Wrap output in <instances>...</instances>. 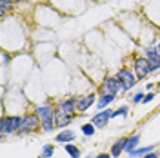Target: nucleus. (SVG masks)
<instances>
[{
    "label": "nucleus",
    "instance_id": "1",
    "mask_svg": "<svg viewBox=\"0 0 160 158\" xmlns=\"http://www.w3.org/2000/svg\"><path fill=\"white\" fill-rule=\"evenodd\" d=\"M57 113V129L68 127L71 122L75 120V113H77V96H68V98L60 100L55 107Z\"/></svg>",
    "mask_w": 160,
    "mask_h": 158
},
{
    "label": "nucleus",
    "instance_id": "2",
    "mask_svg": "<svg viewBox=\"0 0 160 158\" xmlns=\"http://www.w3.org/2000/svg\"><path fill=\"white\" fill-rule=\"evenodd\" d=\"M35 113L38 115L40 122H42V131L44 133H53V129H57V113L51 104H40L35 106Z\"/></svg>",
    "mask_w": 160,
    "mask_h": 158
},
{
    "label": "nucleus",
    "instance_id": "3",
    "mask_svg": "<svg viewBox=\"0 0 160 158\" xmlns=\"http://www.w3.org/2000/svg\"><path fill=\"white\" fill-rule=\"evenodd\" d=\"M42 129V122H40L38 115L33 111V113H24L22 115V124H20L18 135L20 136H26V135H31L35 131Z\"/></svg>",
    "mask_w": 160,
    "mask_h": 158
},
{
    "label": "nucleus",
    "instance_id": "4",
    "mask_svg": "<svg viewBox=\"0 0 160 158\" xmlns=\"http://www.w3.org/2000/svg\"><path fill=\"white\" fill-rule=\"evenodd\" d=\"M20 124H22V116L20 115H2L0 120V133L2 136H8V135H18Z\"/></svg>",
    "mask_w": 160,
    "mask_h": 158
},
{
    "label": "nucleus",
    "instance_id": "5",
    "mask_svg": "<svg viewBox=\"0 0 160 158\" xmlns=\"http://www.w3.org/2000/svg\"><path fill=\"white\" fill-rule=\"evenodd\" d=\"M98 91H100V95H115V96H117L120 91H122V84H120V80L117 78V75H115V77L109 75V77H106V78L100 82Z\"/></svg>",
    "mask_w": 160,
    "mask_h": 158
},
{
    "label": "nucleus",
    "instance_id": "6",
    "mask_svg": "<svg viewBox=\"0 0 160 158\" xmlns=\"http://www.w3.org/2000/svg\"><path fill=\"white\" fill-rule=\"evenodd\" d=\"M117 78L122 84V91H131V89L137 86V82H138L135 71L129 69V67H122V69L117 71Z\"/></svg>",
    "mask_w": 160,
    "mask_h": 158
},
{
    "label": "nucleus",
    "instance_id": "7",
    "mask_svg": "<svg viewBox=\"0 0 160 158\" xmlns=\"http://www.w3.org/2000/svg\"><path fill=\"white\" fill-rule=\"evenodd\" d=\"M133 71H135V75H137L138 80H144L146 77L151 75V66L144 55H140V57H137L133 60Z\"/></svg>",
    "mask_w": 160,
    "mask_h": 158
},
{
    "label": "nucleus",
    "instance_id": "8",
    "mask_svg": "<svg viewBox=\"0 0 160 158\" xmlns=\"http://www.w3.org/2000/svg\"><path fill=\"white\" fill-rule=\"evenodd\" d=\"M142 55L148 58L151 66V73H155V71H160V53L157 49V44L155 46H146L144 51H142Z\"/></svg>",
    "mask_w": 160,
    "mask_h": 158
},
{
    "label": "nucleus",
    "instance_id": "9",
    "mask_svg": "<svg viewBox=\"0 0 160 158\" xmlns=\"http://www.w3.org/2000/svg\"><path fill=\"white\" fill-rule=\"evenodd\" d=\"M97 93H88V95H82L77 96V113H86L91 106H97Z\"/></svg>",
    "mask_w": 160,
    "mask_h": 158
},
{
    "label": "nucleus",
    "instance_id": "10",
    "mask_svg": "<svg viewBox=\"0 0 160 158\" xmlns=\"http://www.w3.org/2000/svg\"><path fill=\"white\" fill-rule=\"evenodd\" d=\"M113 118V109H102L98 111L95 116H93V124H95V127L97 129H104L108 124H109V120Z\"/></svg>",
    "mask_w": 160,
    "mask_h": 158
},
{
    "label": "nucleus",
    "instance_id": "11",
    "mask_svg": "<svg viewBox=\"0 0 160 158\" xmlns=\"http://www.w3.org/2000/svg\"><path fill=\"white\" fill-rule=\"evenodd\" d=\"M126 144H128V136H120L113 146H111V156L113 158H118L122 153H126Z\"/></svg>",
    "mask_w": 160,
    "mask_h": 158
},
{
    "label": "nucleus",
    "instance_id": "12",
    "mask_svg": "<svg viewBox=\"0 0 160 158\" xmlns=\"http://www.w3.org/2000/svg\"><path fill=\"white\" fill-rule=\"evenodd\" d=\"M73 140H75V133H73L71 129H62L60 133H57L55 142H57V144H71Z\"/></svg>",
    "mask_w": 160,
    "mask_h": 158
},
{
    "label": "nucleus",
    "instance_id": "13",
    "mask_svg": "<svg viewBox=\"0 0 160 158\" xmlns=\"http://www.w3.org/2000/svg\"><path fill=\"white\" fill-rule=\"evenodd\" d=\"M115 98H117L115 95H100L98 100H97V107H98V111H102V109H108V106H109Z\"/></svg>",
    "mask_w": 160,
    "mask_h": 158
},
{
    "label": "nucleus",
    "instance_id": "14",
    "mask_svg": "<svg viewBox=\"0 0 160 158\" xmlns=\"http://www.w3.org/2000/svg\"><path fill=\"white\" fill-rule=\"evenodd\" d=\"M138 144H140V135H138V133H135V135L128 136V144H126V153L129 155L131 151H135V149L138 147Z\"/></svg>",
    "mask_w": 160,
    "mask_h": 158
},
{
    "label": "nucleus",
    "instance_id": "15",
    "mask_svg": "<svg viewBox=\"0 0 160 158\" xmlns=\"http://www.w3.org/2000/svg\"><path fill=\"white\" fill-rule=\"evenodd\" d=\"M155 151V146H144V147H137L135 151L129 153V158H138V156H144L148 153H153Z\"/></svg>",
    "mask_w": 160,
    "mask_h": 158
},
{
    "label": "nucleus",
    "instance_id": "16",
    "mask_svg": "<svg viewBox=\"0 0 160 158\" xmlns=\"http://www.w3.org/2000/svg\"><path fill=\"white\" fill-rule=\"evenodd\" d=\"M64 149H66V153H68L71 158H80V156H82L80 147H78V146H75V144H64Z\"/></svg>",
    "mask_w": 160,
    "mask_h": 158
},
{
    "label": "nucleus",
    "instance_id": "17",
    "mask_svg": "<svg viewBox=\"0 0 160 158\" xmlns=\"http://www.w3.org/2000/svg\"><path fill=\"white\" fill-rule=\"evenodd\" d=\"M80 131H82V135H84V136H93V135H95V131H97V127H95V124H93V122H86V124H82Z\"/></svg>",
    "mask_w": 160,
    "mask_h": 158
},
{
    "label": "nucleus",
    "instance_id": "18",
    "mask_svg": "<svg viewBox=\"0 0 160 158\" xmlns=\"http://www.w3.org/2000/svg\"><path fill=\"white\" fill-rule=\"evenodd\" d=\"M53 153H55V146L53 144H44L42 151H40V158H51Z\"/></svg>",
    "mask_w": 160,
    "mask_h": 158
},
{
    "label": "nucleus",
    "instance_id": "19",
    "mask_svg": "<svg viewBox=\"0 0 160 158\" xmlns=\"http://www.w3.org/2000/svg\"><path fill=\"white\" fill-rule=\"evenodd\" d=\"M9 11H13V4H11L9 0H0V15L6 17Z\"/></svg>",
    "mask_w": 160,
    "mask_h": 158
},
{
    "label": "nucleus",
    "instance_id": "20",
    "mask_svg": "<svg viewBox=\"0 0 160 158\" xmlns=\"http://www.w3.org/2000/svg\"><path fill=\"white\" fill-rule=\"evenodd\" d=\"M128 115H129V107H128V106H120L118 109L113 111V118H117V116H124V118H126Z\"/></svg>",
    "mask_w": 160,
    "mask_h": 158
},
{
    "label": "nucleus",
    "instance_id": "21",
    "mask_svg": "<svg viewBox=\"0 0 160 158\" xmlns=\"http://www.w3.org/2000/svg\"><path fill=\"white\" fill-rule=\"evenodd\" d=\"M142 100H144V91H140V93H137V95H133L131 102H133V104H142Z\"/></svg>",
    "mask_w": 160,
    "mask_h": 158
},
{
    "label": "nucleus",
    "instance_id": "22",
    "mask_svg": "<svg viewBox=\"0 0 160 158\" xmlns=\"http://www.w3.org/2000/svg\"><path fill=\"white\" fill-rule=\"evenodd\" d=\"M153 98H155V93H153V91H149V93H146V95H144V100H142V104H149Z\"/></svg>",
    "mask_w": 160,
    "mask_h": 158
},
{
    "label": "nucleus",
    "instance_id": "23",
    "mask_svg": "<svg viewBox=\"0 0 160 158\" xmlns=\"http://www.w3.org/2000/svg\"><path fill=\"white\" fill-rule=\"evenodd\" d=\"M140 158H158V155L153 151V153H148V155H144V156H140Z\"/></svg>",
    "mask_w": 160,
    "mask_h": 158
},
{
    "label": "nucleus",
    "instance_id": "24",
    "mask_svg": "<svg viewBox=\"0 0 160 158\" xmlns=\"http://www.w3.org/2000/svg\"><path fill=\"white\" fill-rule=\"evenodd\" d=\"M95 158H113V156H111V153H100V155H97Z\"/></svg>",
    "mask_w": 160,
    "mask_h": 158
},
{
    "label": "nucleus",
    "instance_id": "25",
    "mask_svg": "<svg viewBox=\"0 0 160 158\" xmlns=\"http://www.w3.org/2000/svg\"><path fill=\"white\" fill-rule=\"evenodd\" d=\"M11 4H13V6H15V4H18V2H24V0H9Z\"/></svg>",
    "mask_w": 160,
    "mask_h": 158
},
{
    "label": "nucleus",
    "instance_id": "26",
    "mask_svg": "<svg viewBox=\"0 0 160 158\" xmlns=\"http://www.w3.org/2000/svg\"><path fill=\"white\" fill-rule=\"evenodd\" d=\"M157 49H158V53H160V42H158V44H157Z\"/></svg>",
    "mask_w": 160,
    "mask_h": 158
},
{
    "label": "nucleus",
    "instance_id": "27",
    "mask_svg": "<svg viewBox=\"0 0 160 158\" xmlns=\"http://www.w3.org/2000/svg\"><path fill=\"white\" fill-rule=\"evenodd\" d=\"M157 87H158V89H160V80H158V82H157Z\"/></svg>",
    "mask_w": 160,
    "mask_h": 158
},
{
    "label": "nucleus",
    "instance_id": "28",
    "mask_svg": "<svg viewBox=\"0 0 160 158\" xmlns=\"http://www.w3.org/2000/svg\"><path fill=\"white\" fill-rule=\"evenodd\" d=\"M86 158H95V156H93V155H88V156H86Z\"/></svg>",
    "mask_w": 160,
    "mask_h": 158
}]
</instances>
